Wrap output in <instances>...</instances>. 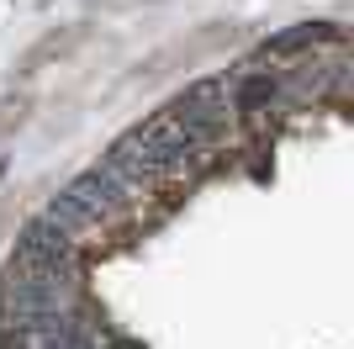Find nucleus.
<instances>
[{
  "mask_svg": "<svg viewBox=\"0 0 354 349\" xmlns=\"http://www.w3.org/2000/svg\"><path fill=\"white\" fill-rule=\"evenodd\" d=\"M37 217H43L53 233H59V238H69V244L80 249V254H85L90 244H101V238H106V222H95V217L85 212V206H74L69 196H64V190H59V196H53V202L43 206V212H37Z\"/></svg>",
  "mask_w": 354,
  "mask_h": 349,
  "instance_id": "obj_1",
  "label": "nucleus"
},
{
  "mask_svg": "<svg viewBox=\"0 0 354 349\" xmlns=\"http://www.w3.org/2000/svg\"><path fill=\"white\" fill-rule=\"evenodd\" d=\"M64 196H69L74 206H85L90 217H95V222H106V228H117V222L127 217V206H122L117 196H111V186H106V180H101V174H95V170L74 174L69 186H64Z\"/></svg>",
  "mask_w": 354,
  "mask_h": 349,
  "instance_id": "obj_2",
  "label": "nucleus"
}]
</instances>
